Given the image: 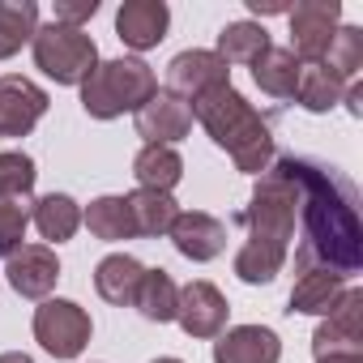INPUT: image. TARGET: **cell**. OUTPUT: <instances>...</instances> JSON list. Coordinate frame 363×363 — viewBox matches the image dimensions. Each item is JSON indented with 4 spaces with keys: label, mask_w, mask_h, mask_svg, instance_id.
Instances as JSON below:
<instances>
[{
    "label": "cell",
    "mask_w": 363,
    "mask_h": 363,
    "mask_svg": "<svg viewBox=\"0 0 363 363\" xmlns=\"http://www.w3.org/2000/svg\"><path fill=\"white\" fill-rule=\"evenodd\" d=\"M295 189H299V218L308 227L299 252H295V269H333V274H354L359 257H363V231L354 218V193L350 184L333 171H320L308 158H282Z\"/></svg>",
    "instance_id": "6da1fadb"
},
{
    "label": "cell",
    "mask_w": 363,
    "mask_h": 363,
    "mask_svg": "<svg viewBox=\"0 0 363 363\" xmlns=\"http://www.w3.org/2000/svg\"><path fill=\"white\" fill-rule=\"evenodd\" d=\"M193 107V120L210 133V141L218 150L231 154L235 171L244 175H265L274 167V133H269V120L235 90V86H214L206 90L201 99L189 103Z\"/></svg>",
    "instance_id": "7a4b0ae2"
},
{
    "label": "cell",
    "mask_w": 363,
    "mask_h": 363,
    "mask_svg": "<svg viewBox=\"0 0 363 363\" xmlns=\"http://www.w3.org/2000/svg\"><path fill=\"white\" fill-rule=\"evenodd\" d=\"M154 90H158V77L141 56L99 60V69L82 82V111L90 120H120L124 111L145 107Z\"/></svg>",
    "instance_id": "3957f363"
},
{
    "label": "cell",
    "mask_w": 363,
    "mask_h": 363,
    "mask_svg": "<svg viewBox=\"0 0 363 363\" xmlns=\"http://www.w3.org/2000/svg\"><path fill=\"white\" fill-rule=\"evenodd\" d=\"M240 223L248 227V240H265V244H278L291 252L295 223H299V189L282 158H274V167L257 179L252 201L240 214Z\"/></svg>",
    "instance_id": "277c9868"
},
{
    "label": "cell",
    "mask_w": 363,
    "mask_h": 363,
    "mask_svg": "<svg viewBox=\"0 0 363 363\" xmlns=\"http://www.w3.org/2000/svg\"><path fill=\"white\" fill-rule=\"evenodd\" d=\"M30 52H35V69L56 86H82L99 69V43L77 26H60V22L39 26Z\"/></svg>",
    "instance_id": "5b68a950"
},
{
    "label": "cell",
    "mask_w": 363,
    "mask_h": 363,
    "mask_svg": "<svg viewBox=\"0 0 363 363\" xmlns=\"http://www.w3.org/2000/svg\"><path fill=\"white\" fill-rule=\"evenodd\" d=\"M94 320L73 299H43L35 308V342L56 359H77L90 346Z\"/></svg>",
    "instance_id": "8992f818"
},
{
    "label": "cell",
    "mask_w": 363,
    "mask_h": 363,
    "mask_svg": "<svg viewBox=\"0 0 363 363\" xmlns=\"http://www.w3.org/2000/svg\"><path fill=\"white\" fill-rule=\"evenodd\" d=\"M291 18V52L299 65H320L329 52V39L342 26V5L337 0H299L286 13Z\"/></svg>",
    "instance_id": "52a82bcc"
},
{
    "label": "cell",
    "mask_w": 363,
    "mask_h": 363,
    "mask_svg": "<svg viewBox=\"0 0 363 363\" xmlns=\"http://www.w3.org/2000/svg\"><path fill=\"white\" fill-rule=\"evenodd\" d=\"M227 295L214 286V282H206V278H193L189 286H179V299H175V320H179V329H184L189 337H197V342H210V337H218L223 329H227Z\"/></svg>",
    "instance_id": "ba28073f"
},
{
    "label": "cell",
    "mask_w": 363,
    "mask_h": 363,
    "mask_svg": "<svg viewBox=\"0 0 363 363\" xmlns=\"http://www.w3.org/2000/svg\"><path fill=\"white\" fill-rule=\"evenodd\" d=\"M312 354H363V291L346 286L342 303L316 325L312 333Z\"/></svg>",
    "instance_id": "9c48e42d"
},
{
    "label": "cell",
    "mask_w": 363,
    "mask_h": 363,
    "mask_svg": "<svg viewBox=\"0 0 363 363\" xmlns=\"http://www.w3.org/2000/svg\"><path fill=\"white\" fill-rule=\"evenodd\" d=\"M214 86H231V69L223 65L218 52L189 48V52H179V56L167 65V86H162V90H171L175 99H184V103L201 99V94L214 90Z\"/></svg>",
    "instance_id": "30bf717a"
},
{
    "label": "cell",
    "mask_w": 363,
    "mask_h": 363,
    "mask_svg": "<svg viewBox=\"0 0 363 363\" xmlns=\"http://www.w3.org/2000/svg\"><path fill=\"white\" fill-rule=\"evenodd\" d=\"M133 124L137 137H145V145H175L193 133V107L171 90H154V99L133 111Z\"/></svg>",
    "instance_id": "8fae6325"
},
{
    "label": "cell",
    "mask_w": 363,
    "mask_h": 363,
    "mask_svg": "<svg viewBox=\"0 0 363 363\" xmlns=\"http://www.w3.org/2000/svg\"><path fill=\"white\" fill-rule=\"evenodd\" d=\"M48 90L30 77H0V137H26L48 116Z\"/></svg>",
    "instance_id": "7c38bea8"
},
{
    "label": "cell",
    "mask_w": 363,
    "mask_h": 363,
    "mask_svg": "<svg viewBox=\"0 0 363 363\" xmlns=\"http://www.w3.org/2000/svg\"><path fill=\"white\" fill-rule=\"evenodd\" d=\"M5 274H9V286L22 295V299H52L56 282H60V261L48 244H22L9 261H5Z\"/></svg>",
    "instance_id": "4fadbf2b"
},
{
    "label": "cell",
    "mask_w": 363,
    "mask_h": 363,
    "mask_svg": "<svg viewBox=\"0 0 363 363\" xmlns=\"http://www.w3.org/2000/svg\"><path fill=\"white\" fill-rule=\"evenodd\" d=\"M167 240L175 244L179 257L206 265V261L223 257V248H227V223L214 218V214H206V210H179V218L171 223Z\"/></svg>",
    "instance_id": "5bb4252c"
},
{
    "label": "cell",
    "mask_w": 363,
    "mask_h": 363,
    "mask_svg": "<svg viewBox=\"0 0 363 363\" xmlns=\"http://www.w3.org/2000/svg\"><path fill=\"white\" fill-rule=\"evenodd\" d=\"M171 9L167 0H124L116 9V39L133 52H150L167 39Z\"/></svg>",
    "instance_id": "9a60e30c"
},
{
    "label": "cell",
    "mask_w": 363,
    "mask_h": 363,
    "mask_svg": "<svg viewBox=\"0 0 363 363\" xmlns=\"http://www.w3.org/2000/svg\"><path fill=\"white\" fill-rule=\"evenodd\" d=\"M282 337L269 325H235L214 337V363H278Z\"/></svg>",
    "instance_id": "2e32d148"
},
{
    "label": "cell",
    "mask_w": 363,
    "mask_h": 363,
    "mask_svg": "<svg viewBox=\"0 0 363 363\" xmlns=\"http://www.w3.org/2000/svg\"><path fill=\"white\" fill-rule=\"evenodd\" d=\"M342 295H346V278L342 274H333V269H303L299 278H295V286H291V299H286V312L295 316H329L337 303H342Z\"/></svg>",
    "instance_id": "e0dca14e"
},
{
    "label": "cell",
    "mask_w": 363,
    "mask_h": 363,
    "mask_svg": "<svg viewBox=\"0 0 363 363\" xmlns=\"http://www.w3.org/2000/svg\"><path fill=\"white\" fill-rule=\"evenodd\" d=\"M141 274L145 265L128 252H111L94 265V291L111 303V308H133L137 299V286H141Z\"/></svg>",
    "instance_id": "ac0fdd59"
},
{
    "label": "cell",
    "mask_w": 363,
    "mask_h": 363,
    "mask_svg": "<svg viewBox=\"0 0 363 363\" xmlns=\"http://www.w3.org/2000/svg\"><path fill=\"white\" fill-rule=\"evenodd\" d=\"M133 179H137V189L171 193L184 179V158H179L175 145H141L133 158Z\"/></svg>",
    "instance_id": "d6986e66"
},
{
    "label": "cell",
    "mask_w": 363,
    "mask_h": 363,
    "mask_svg": "<svg viewBox=\"0 0 363 363\" xmlns=\"http://www.w3.org/2000/svg\"><path fill=\"white\" fill-rule=\"evenodd\" d=\"M30 223L39 227V235L48 240V248H52V244H65V240H73L77 227H82V206H77L69 193H48V197H39V201L30 206Z\"/></svg>",
    "instance_id": "ffe728a7"
},
{
    "label": "cell",
    "mask_w": 363,
    "mask_h": 363,
    "mask_svg": "<svg viewBox=\"0 0 363 363\" xmlns=\"http://www.w3.org/2000/svg\"><path fill=\"white\" fill-rule=\"evenodd\" d=\"M128 201V214H133V231L141 240H158L171 231V223L179 218V206L171 193H154V189H137L124 197Z\"/></svg>",
    "instance_id": "44dd1931"
},
{
    "label": "cell",
    "mask_w": 363,
    "mask_h": 363,
    "mask_svg": "<svg viewBox=\"0 0 363 363\" xmlns=\"http://www.w3.org/2000/svg\"><path fill=\"white\" fill-rule=\"evenodd\" d=\"M269 48H274V43H269V30H265L261 22H227L214 52H218L223 65L231 69V65H257Z\"/></svg>",
    "instance_id": "7402d4cb"
},
{
    "label": "cell",
    "mask_w": 363,
    "mask_h": 363,
    "mask_svg": "<svg viewBox=\"0 0 363 363\" xmlns=\"http://www.w3.org/2000/svg\"><path fill=\"white\" fill-rule=\"evenodd\" d=\"M82 223L94 240L103 244H120V240H137L133 231V214H128V201L124 197H94L86 210H82Z\"/></svg>",
    "instance_id": "603a6c76"
},
{
    "label": "cell",
    "mask_w": 363,
    "mask_h": 363,
    "mask_svg": "<svg viewBox=\"0 0 363 363\" xmlns=\"http://www.w3.org/2000/svg\"><path fill=\"white\" fill-rule=\"evenodd\" d=\"M299 60L291 48H269L257 65H252V82L261 86V94L269 99H295V82H299Z\"/></svg>",
    "instance_id": "cb8c5ba5"
},
{
    "label": "cell",
    "mask_w": 363,
    "mask_h": 363,
    "mask_svg": "<svg viewBox=\"0 0 363 363\" xmlns=\"http://www.w3.org/2000/svg\"><path fill=\"white\" fill-rule=\"evenodd\" d=\"M346 94V82H337L325 65H303L299 69V82H295V103L312 116H325L342 103Z\"/></svg>",
    "instance_id": "d4e9b609"
},
{
    "label": "cell",
    "mask_w": 363,
    "mask_h": 363,
    "mask_svg": "<svg viewBox=\"0 0 363 363\" xmlns=\"http://www.w3.org/2000/svg\"><path fill=\"white\" fill-rule=\"evenodd\" d=\"M286 248H278V244H265V240H244V248L235 252V278L240 282H248V286H269L278 274H282V265H286Z\"/></svg>",
    "instance_id": "484cf974"
},
{
    "label": "cell",
    "mask_w": 363,
    "mask_h": 363,
    "mask_svg": "<svg viewBox=\"0 0 363 363\" xmlns=\"http://www.w3.org/2000/svg\"><path fill=\"white\" fill-rule=\"evenodd\" d=\"M175 299H179V286H175V278L158 265V269H145V274H141V286H137L133 308H137L145 320L167 325V320H175Z\"/></svg>",
    "instance_id": "4316f807"
},
{
    "label": "cell",
    "mask_w": 363,
    "mask_h": 363,
    "mask_svg": "<svg viewBox=\"0 0 363 363\" xmlns=\"http://www.w3.org/2000/svg\"><path fill=\"white\" fill-rule=\"evenodd\" d=\"M39 30V5L35 0H0V60L18 56Z\"/></svg>",
    "instance_id": "83f0119b"
},
{
    "label": "cell",
    "mask_w": 363,
    "mask_h": 363,
    "mask_svg": "<svg viewBox=\"0 0 363 363\" xmlns=\"http://www.w3.org/2000/svg\"><path fill=\"white\" fill-rule=\"evenodd\" d=\"M337 82H359V69H363V30L359 26H337V35L329 39V52L320 60Z\"/></svg>",
    "instance_id": "f1b7e54d"
},
{
    "label": "cell",
    "mask_w": 363,
    "mask_h": 363,
    "mask_svg": "<svg viewBox=\"0 0 363 363\" xmlns=\"http://www.w3.org/2000/svg\"><path fill=\"white\" fill-rule=\"evenodd\" d=\"M35 158L22 150H0V201H26L35 189Z\"/></svg>",
    "instance_id": "f546056e"
},
{
    "label": "cell",
    "mask_w": 363,
    "mask_h": 363,
    "mask_svg": "<svg viewBox=\"0 0 363 363\" xmlns=\"http://www.w3.org/2000/svg\"><path fill=\"white\" fill-rule=\"evenodd\" d=\"M30 227V206L26 201H0V261H9Z\"/></svg>",
    "instance_id": "4dcf8cb0"
},
{
    "label": "cell",
    "mask_w": 363,
    "mask_h": 363,
    "mask_svg": "<svg viewBox=\"0 0 363 363\" xmlns=\"http://www.w3.org/2000/svg\"><path fill=\"white\" fill-rule=\"evenodd\" d=\"M94 13H99V0H60L52 22H60V26H77V30H82V22H90Z\"/></svg>",
    "instance_id": "1f68e13d"
},
{
    "label": "cell",
    "mask_w": 363,
    "mask_h": 363,
    "mask_svg": "<svg viewBox=\"0 0 363 363\" xmlns=\"http://www.w3.org/2000/svg\"><path fill=\"white\" fill-rule=\"evenodd\" d=\"M342 103L350 107V116H363V86H359V82H350V86H346V94H342Z\"/></svg>",
    "instance_id": "d6a6232c"
},
{
    "label": "cell",
    "mask_w": 363,
    "mask_h": 363,
    "mask_svg": "<svg viewBox=\"0 0 363 363\" xmlns=\"http://www.w3.org/2000/svg\"><path fill=\"white\" fill-rule=\"evenodd\" d=\"M316 363H363V354H325Z\"/></svg>",
    "instance_id": "836d02e7"
},
{
    "label": "cell",
    "mask_w": 363,
    "mask_h": 363,
    "mask_svg": "<svg viewBox=\"0 0 363 363\" xmlns=\"http://www.w3.org/2000/svg\"><path fill=\"white\" fill-rule=\"evenodd\" d=\"M0 363H35V359L22 354V350H5V354H0Z\"/></svg>",
    "instance_id": "e575fe53"
},
{
    "label": "cell",
    "mask_w": 363,
    "mask_h": 363,
    "mask_svg": "<svg viewBox=\"0 0 363 363\" xmlns=\"http://www.w3.org/2000/svg\"><path fill=\"white\" fill-rule=\"evenodd\" d=\"M154 363H184V359H175V354H162V359H154Z\"/></svg>",
    "instance_id": "d590c367"
}]
</instances>
